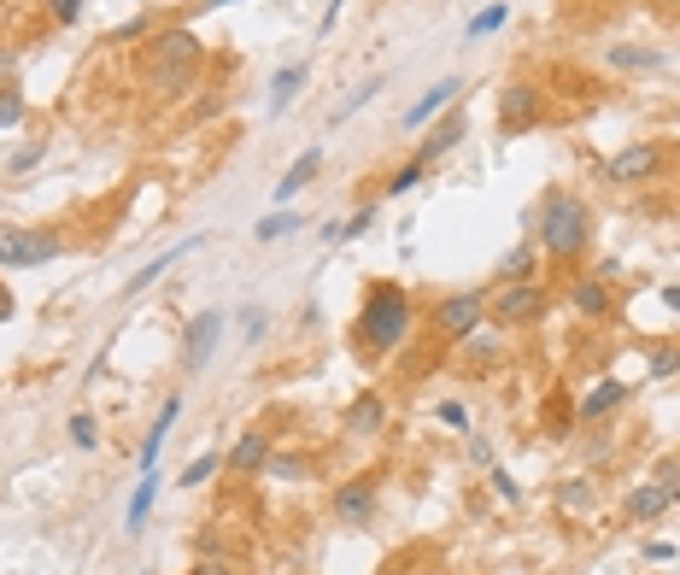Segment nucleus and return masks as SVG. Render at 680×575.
Returning a JSON list of instances; mask_svg holds the SVG:
<instances>
[{"label": "nucleus", "mask_w": 680, "mask_h": 575, "mask_svg": "<svg viewBox=\"0 0 680 575\" xmlns=\"http://www.w3.org/2000/svg\"><path fill=\"white\" fill-rule=\"evenodd\" d=\"M469 135V118L464 112H446L440 123H435V130H428L423 141H417V153H410V159H423V164H435V159H446L451 148H458V141Z\"/></svg>", "instance_id": "obj_16"}, {"label": "nucleus", "mask_w": 680, "mask_h": 575, "mask_svg": "<svg viewBox=\"0 0 680 575\" xmlns=\"http://www.w3.org/2000/svg\"><path fill=\"white\" fill-rule=\"evenodd\" d=\"M440 423H451V428H469V411H464L458 400H440Z\"/></svg>", "instance_id": "obj_43"}, {"label": "nucleus", "mask_w": 680, "mask_h": 575, "mask_svg": "<svg viewBox=\"0 0 680 575\" xmlns=\"http://www.w3.org/2000/svg\"><path fill=\"white\" fill-rule=\"evenodd\" d=\"M616 71H628V77H646V71H663L669 65V53H657V48H640V41H616V48L605 53Z\"/></svg>", "instance_id": "obj_20"}, {"label": "nucleus", "mask_w": 680, "mask_h": 575, "mask_svg": "<svg viewBox=\"0 0 680 575\" xmlns=\"http://www.w3.org/2000/svg\"><path fill=\"white\" fill-rule=\"evenodd\" d=\"M487 317V288H451V294L435 300V312H428V323H435V335L458 346L464 335H476Z\"/></svg>", "instance_id": "obj_6"}, {"label": "nucleus", "mask_w": 680, "mask_h": 575, "mask_svg": "<svg viewBox=\"0 0 680 575\" xmlns=\"http://www.w3.org/2000/svg\"><path fill=\"white\" fill-rule=\"evenodd\" d=\"M317 171H323V148H305V153L282 171V182H276V194H271V200H276V205H294V194H300Z\"/></svg>", "instance_id": "obj_19"}, {"label": "nucleus", "mask_w": 680, "mask_h": 575, "mask_svg": "<svg viewBox=\"0 0 680 575\" xmlns=\"http://www.w3.org/2000/svg\"><path fill=\"white\" fill-rule=\"evenodd\" d=\"M540 264H546L540 241H517V246L499 259V282H528V276H540Z\"/></svg>", "instance_id": "obj_23"}, {"label": "nucleus", "mask_w": 680, "mask_h": 575, "mask_svg": "<svg viewBox=\"0 0 680 575\" xmlns=\"http://www.w3.org/2000/svg\"><path fill=\"white\" fill-rule=\"evenodd\" d=\"M264 476H271V482H305V476H312V458H300V452H271Z\"/></svg>", "instance_id": "obj_27"}, {"label": "nucleus", "mask_w": 680, "mask_h": 575, "mask_svg": "<svg viewBox=\"0 0 680 575\" xmlns=\"http://www.w3.org/2000/svg\"><path fill=\"white\" fill-rule=\"evenodd\" d=\"M341 428H346L353 441H382V435H387V394L364 387V394L341 411Z\"/></svg>", "instance_id": "obj_10"}, {"label": "nucleus", "mask_w": 680, "mask_h": 575, "mask_svg": "<svg viewBox=\"0 0 680 575\" xmlns=\"http://www.w3.org/2000/svg\"><path fill=\"white\" fill-rule=\"evenodd\" d=\"M65 428H71V446H82V452H94V446H100V423L89 417V411H77V417H71Z\"/></svg>", "instance_id": "obj_36"}, {"label": "nucleus", "mask_w": 680, "mask_h": 575, "mask_svg": "<svg viewBox=\"0 0 680 575\" xmlns=\"http://www.w3.org/2000/svg\"><path fill=\"white\" fill-rule=\"evenodd\" d=\"M48 12L59 18V24H77V18H82V0H48Z\"/></svg>", "instance_id": "obj_41"}, {"label": "nucleus", "mask_w": 680, "mask_h": 575, "mask_svg": "<svg viewBox=\"0 0 680 575\" xmlns=\"http://www.w3.org/2000/svg\"><path fill=\"white\" fill-rule=\"evenodd\" d=\"M458 89H464V77H440L435 89H423V94H417V107H405V118H399V123H405V130H423V123L435 118V112H451V94H458Z\"/></svg>", "instance_id": "obj_17"}, {"label": "nucleus", "mask_w": 680, "mask_h": 575, "mask_svg": "<svg viewBox=\"0 0 680 575\" xmlns=\"http://www.w3.org/2000/svg\"><path fill=\"white\" fill-rule=\"evenodd\" d=\"M458 346H464V359L476 364V370H493V364L505 359V346H499V335H481V329H476V335H464Z\"/></svg>", "instance_id": "obj_26"}, {"label": "nucleus", "mask_w": 680, "mask_h": 575, "mask_svg": "<svg viewBox=\"0 0 680 575\" xmlns=\"http://www.w3.org/2000/svg\"><path fill=\"white\" fill-rule=\"evenodd\" d=\"M669 511H674V500L657 482H640V487L622 493V523H663Z\"/></svg>", "instance_id": "obj_15"}, {"label": "nucleus", "mask_w": 680, "mask_h": 575, "mask_svg": "<svg viewBox=\"0 0 680 575\" xmlns=\"http://www.w3.org/2000/svg\"><path fill=\"white\" fill-rule=\"evenodd\" d=\"M376 218H382V205L369 200V205H358V212L346 218V223H328L323 235H328V241H358V235H364V230H369V223H376Z\"/></svg>", "instance_id": "obj_28"}, {"label": "nucleus", "mask_w": 680, "mask_h": 575, "mask_svg": "<svg viewBox=\"0 0 680 575\" xmlns=\"http://www.w3.org/2000/svg\"><path fill=\"white\" fill-rule=\"evenodd\" d=\"M223 7H235V0H200V12H223Z\"/></svg>", "instance_id": "obj_49"}, {"label": "nucleus", "mask_w": 680, "mask_h": 575, "mask_svg": "<svg viewBox=\"0 0 680 575\" xmlns=\"http://www.w3.org/2000/svg\"><path fill=\"white\" fill-rule=\"evenodd\" d=\"M628 394H633V387H628L622 376H599V382L587 387V400L575 405V423H581V428H592V423H605V417H610L616 405H628Z\"/></svg>", "instance_id": "obj_13"}, {"label": "nucleus", "mask_w": 680, "mask_h": 575, "mask_svg": "<svg viewBox=\"0 0 680 575\" xmlns=\"http://www.w3.org/2000/svg\"><path fill=\"white\" fill-rule=\"evenodd\" d=\"M189 575H235V564H230V558H194Z\"/></svg>", "instance_id": "obj_42"}, {"label": "nucleus", "mask_w": 680, "mask_h": 575, "mask_svg": "<svg viewBox=\"0 0 680 575\" xmlns=\"http://www.w3.org/2000/svg\"><path fill=\"white\" fill-rule=\"evenodd\" d=\"M24 118H30L24 94H18V89H0V130H18Z\"/></svg>", "instance_id": "obj_34"}, {"label": "nucleus", "mask_w": 680, "mask_h": 575, "mask_svg": "<svg viewBox=\"0 0 680 575\" xmlns=\"http://www.w3.org/2000/svg\"><path fill=\"white\" fill-rule=\"evenodd\" d=\"M65 253V235L59 230H41V223H7L0 230V271H35Z\"/></svg>", "instance_id": "obj_5"}, {"label": "nucleus", "mask_w": 680, "mask_h": 575, "mask_svg": "<svg viewBox=\"0 0 680 575\" xmlns=\"http://www.w3.org/2000/svg\"><path fill=\"white\" fill-rule=\"evenodd\" d=\"M674 558V541H646V564H669Z\"/></svg>", "instance_id": "obj_44"}, {"label": "nucleus", "mask_w": 680, "mask_h": 575, "mask_svg": "<svg viewBox=\"0 0 680 575\" xmlns=\"http://www.w3.org/2000/svg\"><path fill=\"white\" fill-rule=\"evenodd\" d=\"M12 65H18V53H7V48H0V77H7Z\"/></svg>", "instance_id": "obj_50"}, {"label": "nucleus", "mask_w": 680, "mask_h": 575, "mask_svg": "<svg viewBox=\"0 0 680 575\" xmlns=\"http://www.w3.org/2000/svg\"><path fill=\"white\" fill-rule=\"evenodd\" d=\"M217 335H223V312H200L189 323V335H182V364L189 370H205L217 353Z\"/></svg>", "instance_id": "obj_14"}, {"label": "nucleus", "mask_w": 680, "mask_h": 575, "mask_svg": "<svg viewBox=\"0 0 680 575\" xmlns=\"http://www.w3.org/2000/svg\"><path fill=\"white\" fill-rule=\"evenodd\" d=\"M382 7H387V0H382Z\"/></svg>", "instance_id": "obj_54"}, {"label": "nucleus", "mask_w": 680, "mask_h": 575, "mask_svg": "<svg viewBox=\"0 0 680 575\" xmlns=\"http://www.w3.org/2000/svg\"><path fill=\"white\" fill-rule=\"evenodd\" d=\"M271 428L264 423H253V428H241L235 435V446L223 452V470H235V476H264V464H271Z\"/></svg>", "instance_id": "obj_11"}, {"label": "nucleus", "mask_w": 680, "mask_h": 575, "mask_svg": "<svg viewBox=\"0 0 680 575\" xmlns=\"http://www.w3.org/2000/svg\"><path fill=\"white\" fill-rule=\"evenodd\" d=\"M674 458H680V452H674Z\"/></svg>", "instance_id": "obj_53"}, {"label": "nucleus", "mask_w": 680, "mask_h": 575, "mask_svg": "<svg viewBox=\"0 0 680 575\" xmlns=\"http://www.w3.org/2000/svg\"><path fill=\"white\" fill-rule=\"evenodd\" d=\"M41 153H48V141H30L24 153H12V159H7V171H12V176H24V171H35V164H41Z\"/></svg>", "instance_id": "obj_39"}, {"label": "nucleus", "mask_w": 680, "mask_h": 575, "mask_svg": "<svg viewBox=\"0 0 680 575\" xmlns=\"http://www.w3.org/2000/svg\"><path fill=\"white\" fill-rule=\"evenodd\" d=\"M176 411H182V394H171V400L159 405V423L148 428V441H141V476H148V470H159V452H164V441H171Z\"/></svg>", "instance_id": "obj_22"}, {"label": "nucleus", "mask_w": 680, "mask_h": 575, "mask_svg": "<svg viewBox=\"0 0 680 575\" xmlns=\"http://www.w3.org/2000/svg\"><path fill=\"white\" fill-rule=\"evenodd\" d=\"M258 335H264V312L253 305V312H246V341H258Z\"/></svg>", "instance_id": "obj_46"}, {"label": "nucleus", "mask_w": 680, "mask_h": 575, "mask_svg": "<svg viewBox=\"0 0 680 575\" xmlns=\"http://www.w3.org/2000/svg\"><path fill=\"white\" fill-rule=\"evenodd\" d=\"M546 118V89L540 82H505L499 89V135H528Z\"/></svg>", "instance_id": "obj_8"}, {"label": "nucleus", "mask_w": 680, "mask_h": 575, "mask_svg": "<svg viewBox=\"0 0 680 575\" xmlns=\"http://www.w3.org/2000/svg\"><path fill=\"white\" fill-rule=\"evenodd\" d=\"M487 482H493V493H499L505 505H517V500H522V487H517V476H510L505 464H487Z\"/></svg>", "instance_id": "obj_37"}, {"label": "nucleus", "mask_w": 680, "mask_h": 575, "mask_svg": "<svg viewBox=\"0 0 680 575\" xmlns=\"http://www.w3.org/2000/svg\"><path fill=\"white\" fill-rule=\"evenodd\" d=\"M217 470H223V458H217V452H200V458H194L189 470H182L176 482H182V487H205V482L217 476Z\"/></svg>", "instance_id": "obj_32"}, {"label": "nucleus", "mask_w": 680, "mask_h": 575, "mask_svg": "<svg viewBox=\"0 0 680 575\" xmlns=\"http://www.w3.org/2000/svg\"><path fill=\"white\" fill-rule=\"evenodd\" d=\"M423 176H428V164H423V159H405L399 171L387 176V189H382V194H410V189H417Z\"/></svg>", "instance_id": "obj_31"}, {"label": "nucleus", "mask_w": 680, "mask_h": 575, "mask_svg": "<svg viewBox=\"0 0 680 575\" xmlns=\"http://www.w3.org/2000/svg\"><path fill=\"white\" fill-rule=\"evenodd\" d=\"M674 382H680V376H674Z\"/></svg>", "instance_id": "obj_55"}, {"label": "nucleus", "mask_w": 680, "mask_h": 575, "mask_svg": "<svg viewBox=\"0 0 680 575\" xmlns=\"http://www.w3.org/2000/svg\"><path fill=\"white\" fill-rule=\"evenodd\" d=\"M569 312L587 317V323H605L616 312V282H605V276H575L569 282Z\"/></svg>", "instance_id": "obj_12"}, {"label": "nucleus", "mask_w": 680, "mask_h": 575, "mask_svg": "<svg viewBox=\"0 0 680 575\" xmlns=\"http://www.w3.org/2000/svg\"><path fill=\"white\" fill-rule=\"evenodd\" d=\"M505 18H510V7H487V12H476L469 18V41H481V36H493V30H505Z\"/></svg>", "instance_id": "obj_35"}, {"label": "nucleus", "mask_w": 680, "mask_h": 575, "mask_svg": "<svg viewBox=\"0 0 680 575\" xmlns=\"http://www.w3.org/2000/svg\"><path fill=\"white\" fill-rule=\"evenodd\" d=\"M341 7H346V0H328V12H323V24H317V36H328V30L341 24Z\"/></svg>", "instance_id": "obj_45"}, {"label": "nucleus", "mask_w": 680, "mask_h": 575, "mask_svg": "<svg viewBox=\"0 0 680 575\" xmlns=\"http://www.w3.org/2000/svg\"><path fill=\"white\" fill-rule=\"evenodd\" d=\"M141 36H153V12H135L130 24H118L106 41H112V48H130V41H141Z\"/></svg>", "instance_id": "obj_33"}, {"label": "nucleus", "mask_w": 680, "mask_h": 575, "mask_svg": "<svg viewBox=\"0 0 680 575\" xmlns=\"http://www.w3.org/2000/svg\"><path fill=\"white\" fill-rule=\"evenodd\" d=\"M646 376L651 382H674L680 376V341H657L646 353Z\"/></svg>", "instance_id": "obj_25"}, {"label": "nucleus", "mask_w": 680, "mask_h": 575, "mask_svg": "<svg viewBox=\"0 0 680 575\" xmlns=\"http://www.w3.org/2000/svg\"><path fill=\"white\" fill-rule=\"evenodd\" d=\"M153 500H159V470H148V476H141V487H135V500H130V517H123V528H130V534L148 528V511H153Z\"/></svg>", "instance_id": "obj_24"}, {"label": "nucleus", "mask_w": 680, "mask_h": 575, "mask_svg": "<svg viewBox=\"0 0 680 575\" xmlns=\"http://www.w3.org/2000/svg\"><path fill=\"white\" fill-rule=\"evenodd\" d=\"M376 505H382V476H376V470H358V476H346V482L335 487V500H328V511H335L341 528H364L369 517H376Z\"/></svg>", "instance_id": "obj_7"}, {"label": "nucleus", "mask_w": 680, "mask_h": 575, "mask_svg": "<svg viewBox=\"0 0 680 575\" xmlns=\"http://www.w3.org/2000/svg\"><path fill=\"white\" fill-rule=\"evenodd\" d=\"M657 487H663L669 500L680 505V458H663V464H657Z\"/></svg>", "instance_id": "obj_40"}, {"label": "nucleus", "mask_w": 680, "mask_h": 575, "mask_svg": "<svg viewBox=\"0 0 680 575\" xmlns=\"http://www.w3.org/2000/svg\"><path fill=\"white\" fill-rule=\"evenodd\" d=\"M305 71H312V65H287V71H276V82H271V112H287V100L305 89Z\"/></svg>", "instance_id": "obj_29"}, {"label": "nucleus", "mask_w": 680, "mask_h": 575, "mask_svg": "<svg viewBox=\"0 0 680 575\" xmlns=\"http://www.w3.org/2000/svg\"><path fill=\"white\" fill-rule=\"evenodd\" d=\"M551 505H558L564 517H592L599 493H592V482H587V476H564L558 487H551Z\"/></svg>", "instance_id": "obj_21"}, {"label": "nucleus", "mask_w": 680, "mask_h": 575, "mask_svg": "<svg viewBox=\"0 0 680 575\" xmlns=\"http://www.w3.org/2000/svg\"><path fill=\"white\" fill-rule=\"evenodd\" d=\"M657 7H663V12H669V7H674V12H680V0H657Z\"/></svg>", "instance_id": "obj_51"}, {"label": "nucleus", "mask_w": 680, "mask_h": 575, "mask_svg": "<svg viewBox=\"0 0 680 575\" xmlns=\"http://www.w3.org/2000/svg\"><path fill=\"white\" fill-rule=\"evenodd\" d=\"M663 305H669V312H680V282H674V288H663Z\"/></svg>", "instance_id": "obj_48"}, {"label": "nucleus", "mask_w": 680, "mask_h": 575, "mask_svg": "<svg viewBox=\"0 0 680 575\" xmlns=\"http://www.w3.org/2000/svg\"><path fill=\"white\" fill-rule=\"evenodd\" d=\"M663 164H669L663 141H633V148H616L605 159V176L610 182H651V176H663Z\"/></svg>", "instance_id": "obj_9"}, {"label": "nucleus", "mask_w": 680, "mask_h": 575, "mask_svg": "<svg viewBox=\"0 0 680 575\" xmlns=\"http://www.w3.org/2000/svg\"><path fill=\"white\" fill-rule=\"evenodd\" d=\"M12 312H18V300H12V288H0V323H12Z\"/></svg>", "instance_id": "obj_47"}, {"label": "nucleus", "mask_w": 680, "mask_h": 575, "mask_svg": "<svg viewBox=\"0 0 680 575\" xmlns=\"http://www.w3.org/2000/svg\"><path fill=\"white\" fill-rule=\"evenodd\" d=\"M382 82H387V77H369V82H364V89H358L353 100H341V107H335V123H346V118H353V112L364 107V100H376V94H382Z\"/></svg>", "instance_id": "obj_38"}, {"label": "nucleus", "mask_w": 680, "mask_h": 575, "mask_svg": "<svg viewBox=\"0 0 680 575\" xmlns=\"http://www.w3.org/2000/svg\"><path fill=\"white\" fill-rule=\"evenodd\" d=\"M546 282L528 276V282H493L487 288V317L499 329H522V323H540L546 317Z\"/></svg>", "instance_id": "obj_4"}, {"label": "nucleus", "mask_w": 680, "mask_h": 575, "mask_svg": "<svg viewBox=\"0 0 680 575\" xmlns=\"http://www.w3.org/2000/svg\"><path fill=\"white\" fill-rule=\"evenodd\" d=\"M205 241H212V235H189V241H176V246H171V253H159L153 264H141V271L130 276V288H123V294H148V288H153V282H159L164 271H171V264H176V259H189V253H194V246H205Z\"/></svg>", "instance_id": "obj_18"}, {"label": "nucleus", "mask_w": 680, "mask_h": 575, "mask_svg": "<svg viewBox=\"0 0 680 575\" xmlns=\"http://www.w3.org/2000/svg\"><path fill=\"white\" fill-rule=\"evenodd\" d=\"M410 329H417V300H410L405 282H364V305L353 317V346L364 359H387L399 353V346L410 341Z\"/></svg>", "instance_id": "obj_1"}, {"label": "nucleus", "mask_w": 680, "mask_h": 575, "mask_svg": "<svg viewBox=\"0 0 680 575\" xmlns=\"http://www.w3.org/2000/svg\"><path fill=\"white\" fill-rule=\"evenodd\" d=\"M200 71H205V41L182 24L153 30V41L141 48V77H148V89L164 100H182L200 82Z\"/></svg>", "instance_id": "obj_2"}, {"label": "nucleus", "mask_w": 680, "mask_h": 575, "mask_svg": "<svg viewBox=\"0 0 680 575\" xmlns=\"http://www.w3.org/2000/svg\"><path fill=\"white\" fill-rule=\"evenodd\" d=\"M294 230H300V212H294V205H282V212H271L253 230V241H282V235H294Z\"/></svg>", "instance_id": "obj_30"}, {"label": "nucleus", "mask_w": 680, "mask_h": 575, "mask_svg": "<svg viewBox=\"0 0 680 575\" xmlns=\"http://www.w3.org/2000/svg\"><path fill=\"white\" fill-rule=\"evenodd\" d=\"M440 575H469V569H440Z\"/></svg>", "instance_id": "obj_52"}, {"label": "nucleus", "mask_w": 680, "mask_h": 575, "mask_svg": "<svg viewBox=\"0 0 680 575\" xmlns=\"http://www.w3.org/2000/svg\"><path fill=\"white\" fill-rule=\"evenodd\" d=\"M534 241H540L546 264H575L592 253V212L581 194L569 189H546L540 200V223H534Z\"/></svg>", "instance_id": "obj_3"}]
</instances>
